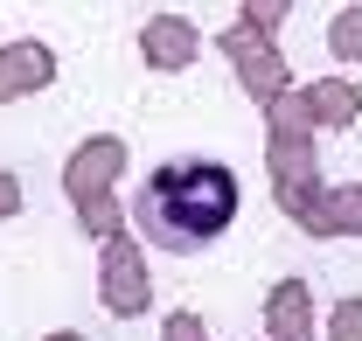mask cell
Masks as SVG:
<instances>
[{"mask_svg": "<svg viewBox=\"0 0 362 341\" xmlns=\"http://www.w3.org/2000/svg\"><path fill=\"white\" fill-rule=\"evenodd\" d=\"M327 49H334V63H362V7H341L327 21Z\"/></svg>", "mask_w": 362, "mask_h": 341, "instance_id": "30bf717a", "label": "cell"}, {"mask_svg": "<svg viewBox=\"0 0 362 341\" xmlns=\"http://www.w3.org/2000/svg\"><path fill=\"white\" fill-rule=\"evenodd\" d=\"M49 341H84V335H49Z\"/></svg>", "mask_w": 362, "mask_h": 341, "instance_id": "9a60e30c", "label": "cell"}, {"mask_svg": "<svg viewBox=\"0 0 362 341\" xmlns=\"http://www.w3.org/2000/svg\"><path fill=\"white\" fill-rule=\"evenodd\" d=\"M286 21V0H244V28H258V35H272Z\"/></svg>", "mask_w": 362, "mask_h": 341, "instance_id": "7c38bea8", "label": "cell"}, {"mask_svg": "<svg viewBox=\"0 0 362 341\" xmlns=\"http://www.w3.org/2000/svg\"><path fill=\"white\" fill-rule=\"evenodd\" d=\"M237 202H244V188L223 161H160L133 195V223L153 251L195 258L237 223Z\"/></svg>", "mask_w": 362, "mask_h": 341, "instance_id": "6da1fadb", "label": "cell"}, {"mask_svg": "<svg viewBox=\"0 0 362 341\" xmlns=\"http://www.w3.org/2000/svg\"><path fill=\"white\" fill-rule=\"evenodd\" d=\"M223 49L237 56V70H244V91H251V98H286V63H279L272 35H258V28H230Z\"/></svg>", "mask_w": 362, "mask_h": 341, "instance_id": "7a4b0ae2", "label": "cell"}, {"mask_svg": "<svg viewBox=\"0 0 362 341\" xmlns=\"http://www.w3.org/2000/svg\"><path fill=\"white\" fill-rule=\"evenodd\" d=\"M119 168H126V139H90V146H77V161H70V195H77V202H90V188L105 195Z\"/></svg>", "mask_w": 362, "mask_h": 341, "instance_id": "3957f363", "label": "cell"}, {"mask_svg": "<svg viewBox=\"0 0 362 341\" xmlns=\"http://www.w3.org/2000/svg\"><path fill=\"white\" fill-rule=\"evenodd\" d=\"M139 49H146V63H153V70H188V63H195V28L160 14V21H146V28H139Z\"/></svg>", "mask_w": 362, "mask_h": 341, "instance_id": "277c9868", "label": "cell"}, {"mask_svg": "<svg viewBox=\"0 0 362 341\" xmlns=\"http://www.w3.org/2000/svg\"><path fill=\"white\" fill-rule=\"evenodd\" d=\"M265 320H272V335H279V341H307V286H300V279H286V286L272 293Z\"/></svg>", "mask_w": 362, "mask_h": 341, "instance_id": "8992f818", "label": "cell"}, {"mask_svg": "<svg viewBox=\"0 0 362 341\" xmlns=\"http://www.w3.org/2000/svg\"><path fill=\"white\" fill-rule=\"evenodd\" d=\"M314 237H362V188L320 202V209H314Z\"/></svg>", "mask_w": 362, "mask_h": 341, "instance_id": "52a82bcc", "label": "cell"}, {"mask_svg": "<svg viewBox=\"0 0 362 341\" xmlns=\"http://www.w3.org/2000/svg\"><path fill=\"white\" fill-rule=\"evenodd\" d=\"M105 299H112V313H139L146 306V293H139V265L126 244H112V286H105Z\"/></svg>", "mask_w": 362, "mask_h": 341, "instance_id": "ba28073f", "label": "cell"}, {"mask_svg": "<svg viewBox=\"0 0 362 341\" xmlns=\"http://www.w3.org/2000/svg\"><path fill=\"white\" fill-rule=\"evenodd\" d=\"M327 341H362V299H341L334 320H327Z\"/></svg>", "mask_w": 362, "mask_h": 341, "instance_id": "8fae6325", "label": "cell"}, {"mask_svg": "<svg viewBox=\"0 0 362 341\" xmlns=\"http://www.w3.org/2000/svg\"><path fill=\"white\" fill-rule=\"evenodd\" d=\"M300 105L314 112L320 126H349V119H356V112H362V98H356V91H349V84H314V91H307V98H300Z\"/></svg>", "mask_w": 362, "mask_h": 341, "instance_id": "9c48e42d", "label": "cell"}, {"mask_svg": "<svg viewBox=\"0 0 362 341\" xmlns=\"http://www.w3.org/2000/svg\"><path fill=\"white\" fill-rule=\"evenodd\" d=\"M14 209H21V188H14V181L0 174V216H14Z\"/></svg>", "mask_w": 362, "mask_h": 341, "instance_id": "5bb4252c", "label": "cell"}, {"mask_svg": "<svg viewBox=\"0 0 362 341\" xmlns=\"http://www.w3.org/2000/svg\"><path fill=\"white\" fill-rule=\"evenodd\" d=\"M49 77H56V56L42 42H21V49L0 56V98H14V91H28V84H49Z\"/></svg>", "mask_w": 362, "mask_h": 341, "instance_id": "5b68a950", "label": "cell"}, {"mask_svg": "<svg viewBox=\"0 0 362 341\" xmlns=\"http://www.w3.org/2000/svg\"><path fill=\"white\" fill-rule=\"evenodd\" d=\"M168 341H202V320H195V313H175V320H168Z\"/></svg>", "mask_w": 362, "mask_h": 341, "instance_id": "4fadbf2b", "label": "cell"}]
</instances>
